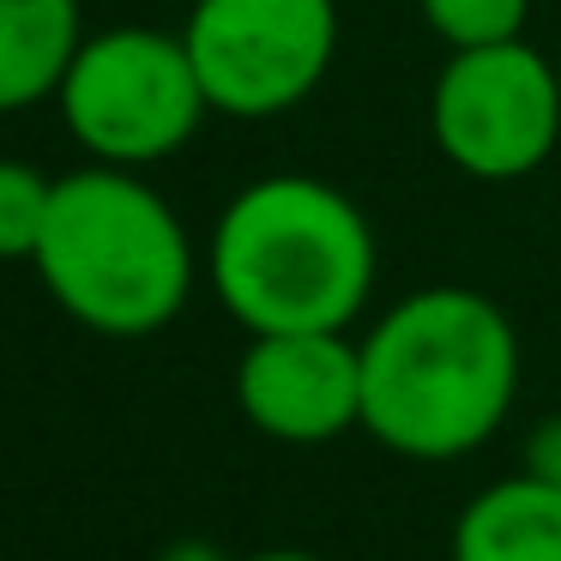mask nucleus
Returning a JSON list of instances; mask_svg holds the SVG:
<instances>
[{
  "instance_id": "nucleus-9",
  "label": "nucleus",
  "mask_w": 561,
  "mask_h": 561,
  "mask_svg": "<svg viewBox=\"0 0 561 561\" xmlns=\"http://www.w3.org/2000/svg\"><path fill=\"white\" fill-rule=\"evenodd\" d=\"M79 43V0H0V115L55 98Z\"/></svg>"
},
{
  "instance_id": "nucleus-3",
  "label": "nucleus",
  "mask_w": 561,
  "mask_h": 561,
  "mask_svg": "<svg viewBox=\"0 0 561 561\" xmlns=\"http://www.w3.org/2000/svg\"><path fill=\"white\" fill-rule=\"evenodd\" d=\"M37 278L67 320L103 339H151L194 296V242L139 170L91 163L55 182Z\"/></svg>"
},
{
  "instance_id": "nucleus-8",
  "label": "nucleus",
  "mask_w": 561,
  "mask_h": 561,
  "mask_svg": "<svg viewBox=\"0 0 561 561\" xmlns=\"http://www.w3.org/2000/svg\"><path fill=\"white\" fill-rule=\"evenodd\" d=\"M453 561H561V483L525 465L453 519Z\"/></svg>"
},
{
  "instance_id": "nucleus-11",
  "label": "nucleus",
  "mask_w": 561,
  "mask_h": 561,
  "mask_svg": "<svg viewBox=\"0 0 561 561\" xmlns=\"http://www.w3.org/2000/svg\"><path fill=\"white\" fill-rule=\"evenodd\" d=\"M55 182L19 158H0V260H37Z\"/></svg>"
},
{
  "instance_id": "nucleus-2",
  "label": "nucleus",
  "mask_w": 561,
  "mask_h": 561,
  "mask_svg": "<svg viewBox=\"0 0 561 561\" xmlns=\"http://www.w3.org/2000/svg\"><path fill=\"white\" fill-rule=\"evenodd\" d=\"M375 230L344 187L266 175L224 206L206 278L230 320L254 332H344L375 296Z\"/></svg>"
},
{
  "instance_id": "nucleus-14",
  "label": "nucleus",
  "mask_w": 561,
  "mask_h": 561,
  "mask_svg": "<svg viewBox=\"0 0 561 561\" xmlns=\"http://www.w3.org/2000/svg\"><path fill=\"white\" fill-rule=\"evenodd\" d=\"M242 561H327L314 549H260V556H242Z\"/></svg>"
},
{
  "instance_id": "nucleus-7",
  "label": "nucleus",
  "mask_w": 561,
  "mask_h": 561,
  "mask_svg": "<svg viewBox=\"0 0 561 561\" xmlns=\"http://www.w3.org/2000/svg\"><path fill=\"white\" fill-rule=\"evenodd\" d=\"M236 404L284 447L339 440L363 428V351L344 332H254L236 363Z\"/></svg>"
},
{
  "instance_id": "nucleus-13",
  "label": "nucleus",
  "mask_w": 561,
  "mask_h": 561,
  "mask_svg": "<svg viewBox=\"0 0 561 561\" xmlns=\"http://www.w3.org/2000/svg\"><path fill=\"white\" fill-rule=\"evenodd\" d=\"M158 561H230V556H224L218 543H206V537H182V543H170Z\"/></svg>"
},
{
  "instance_id": "nucleus-6",
  "label": "nucleus",
  "mask_w": 561,
  "mask_h": 561,
  "mask_svg": "<svg viewBox=\"0 0 561 561\" xmlns=\"http://www.w3.org/2000/svg\"><path fill=\"white\" fill-rule=\"evenodd\" d=\"M182 43L211 110L272 122L327 79L339 55V0H194Z\"/></svg>"
},
{
  "instance_id": "nucleus-12",
  "label": "nucleus",
  "mask_w": 561,
  "mask_h": 561,
  "mask_svg": "<svg viewBox=\"0 0 561 561\" xmlns=\"http://www.w3.org/2000/svg\"><path fill=\"white\" fill-rule=\"evenodd\" d=\"M525 465L561 483V416H556V423H543V428L531 435V459H525Z\"/></svg>"
},
{
  "instance_id": "nucleus-10",
  "label": "nucleus",
  "mask_w": 561,
  "mask_h": 561,
  "mask_svg": "<svg viewBox=\"0 0 561 561\" xmlns=\"http://www.w3.org/2000/svg\"><path fill=\"white\" fill-rule=\"evenodd\" d=\"M416 13L447 49H489L519 37L531 0H416Z\"/></svg>"
},
{
  "instance_id": "nucleus-5",
  "label": "nucleus",
  "mask_w": 561,
  "mask_h": 561,
  "mask_svg": "<svg viewBox=\"0 0 561 561\" xmlns=\"http://www.w3.org/2000/svg\"><path fill=\"white\" fill-rule=\"evenodd\" d=\"M435 151L471 182H519L561 146V67L525 37L447 49L428 91Z\"/></svg>"
},
{
  "instance_id": "nucleus-1",
  "label": "nucleus",
  "mask_w": 561,
  "mask_h": 561,
  "mask_svg": "<svg viewBox=\"0 0 561 561\" xmlns=\"http://www.w3.org/2000/svg\"><path fill=\"white\" fill-rule=\"evenodd\" d=\"M363 428L404 459L477 453L513 411L519 339L513 320L465 284H428L368 327Z\"/></svg>"
},
{
  "instance_id": "nucleus-4",
  "label": "nucleus",
  "mask_w": 561,
  "mask_h": 561,
  "mask_svg": "<svg viewBox=\"0 0 561 561\" xmlns=\"http://www.w3.org/2000/svg\"><path fill=\"white\" fill-rule=\"evenodd\" d=\"M55 103H61L67 134L110 170L163 163L199 134V122L211 110L187 43L151 25L85 37Z\"/></svg>"
}]
</instances>
